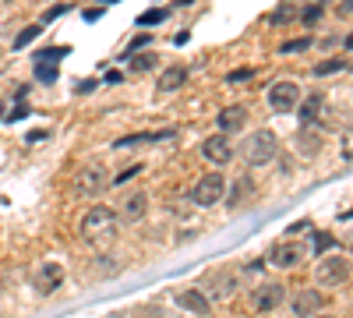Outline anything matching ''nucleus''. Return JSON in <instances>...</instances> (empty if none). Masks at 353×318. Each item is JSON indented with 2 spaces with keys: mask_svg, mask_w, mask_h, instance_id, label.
<instances>
[{
  "mask_svg": "<svg viewBox=\"0 0 353 318\" xmlns=\"http://www.w3.org/2000/svg\"><path fill=\"white\" fill-rule=\"evenodd\" d=\"M117 234V212L110 206H92L85 216H81V237L92 241V244H110Z\"/></svg>",
  "mask_w": 353,
  "mask_h": 318,
  "instance_id": "1",
  "label": "nucleus"
},
{
  "mask_svg": "<svg viewBox=\"0 0 353 318\" xmlns=\"http://www.w3.org/2000/svg\"><path fill=\"white\" fill-rule=\"evenodd\" d=\"M261 269H265V262H261V258H254V262H244V266H241V276L251 279V276H258Z\"/></svg>",
  "mask_w": 353,
  "mask_h": 318,
  "instance_id": "29",
  "label": "nucleus"
},
{
  "mask_svg": "<svg viewBox=\"0 0 353 318\" xmlns=\"http://www.w3.org/2000/svg\"><path fill=\"white\" fill-rule=\"evenodd\" d=\"M184 81H188V68H170L166 74H159V81H156V92H159V96L176 92Z\"/></svg>",
  "mask_w": 353,
  "mask_h": 318,
  "instance_id": "16",
  "label": "nucleus"
},
{
  "mask_svg": "<svg viewBox=\"0 0 353 318\" xmlns=\"http://www.w3.org/2000/svg\"><path fill=\"white\" fill-rule=\"evenodd\" d=\"M248 195H251V181H248V177H241L237 184H233V191L226 195V201H230V206H241V201H244Z\"/></svg>",
  "mask_w": 353,
  "mask_h": 318,
  "instance_id": "20",
  "label": "nucleus"
},
{
  "mask_svg": "<svg viewBox=\"0 0 353 318\" xmlns=\"http://www.w3.org/2000/svg\"><path fill=\"white\" fill-rule=\"evenodd\" d=\"M61 283H64V269L57 266V262H46L39 272H32V286H36V294H53Z\"/></svg>",
  "mask_w": 353,
  "mask_h": 318,
  "instance_id": "14",
  "label": "nucleus"
},
{
  "mask_svg": "<svg viewBox=\"0 0 353 318\" xmlns=\"http://www.w3.org/2000/svg\"><path fill=\"white\" fill-rule=\"evenodd\" d=\"M156 68H159V57L156 53H134L131 57V71H138V74L141 71H156Z\"/></svg>",
  "mask_w": 353,
  "mask_h": 318,
  "instance_id": "18",
  "label": "nucleus"
},
{
  "mask_svg": "<svg viewBox=\"0 0 353 318\" xmlns=\"http://www.w3.org/2000/svg\"><path fill=\"white\" fill-rule=\"evenodd\" d=\"M71 50L68 46H61V50H43V53H36V61H61V57H68Z\"/></svg>",
  "mask_w": 353,
  "mask_h": 318,
  "instance_id": "30",
  "label": "nucleus"
},
{
  "mask_svg": "<svg viewBox=\"0 0 353 318\" xmlns=\"http://www.w3.org/2000/svg\"><path fill=\"white\" fill-rule=\"evenodd\" d=\"M201 290L209 294V301H226L233 290H237V276H233V272H209Z\"/></svg>",
  "mask_w": 353,
  "mask_h": 318,
  "instance_id": "9",
  "label": "nucleus"
},
{
  "mask_svg": "<svg viewBox=\"0 0 353 318\" xmlns=\"http://www.w3.org/2000/svg\"><path fill=\"white\" fill-rule=\"evenodd\" d=\"M343 68H346V64H343L339 57H336V61H321V64L314 68V74H318V78H329V74H339Z\"/></svg>",
  "mask_w": 353,
  "mask_h": 318,
  "instance_id": "23",
  "label": "nucleus"
},
{
  "mask_svg": "<svg viewBox=\"0 0 353 318\" xmlns=\"http://www.w3.org/2000/svg\"><path fill=\"white\" fill-rule=\"evenodd\" d=\"M343 156H346V159H353V128H350V135H346V146H343Z\"/></svg>",
  "mask_w": 353,
  "mask_h": 318,
  "instance_id": "36",
  "label": "nucleus"
},
{
  "mask_svg": "<svg viewBox=\"0 0 353 318\" xmlns=\"http://www.w3.org/2000/svg\"><path fill=\"white\" fill-rule=\"evenodd\" d=\"M283 301H286V286H283V283H265V286H258V290L251 294L254 311H272V308H279Z\"/></svg>",
  "mask_w": 353,
  "mask_h": 318,
  "instance_id": "10",
  "label": "nucleus"
},
{
  "mask_svg": "<svg viewBox=\"0 0 353 318\" xmlns=\"http://www.w3.org/2000/svg\"><path fill=\"white\" fill-rule=\"evenodd\" d=\"M57 74H61V71H57L50 61H36V81H39V85H53Z\"/></svg>",
  "mask_w": 353,
  "mask_h": 318,
  "instance_id": "19",
  "label": "nucleus"
},
{
  "mask_svg": "<svg viewBox=\"0 0 353 318\" xmlns=\"http://www.w3.org/2000/svg\"><path fill=\"white\" fill-rule=\"evenodd\" d=\"M276 152H279V138H276V131H269V128H258V131L248 138V146H244V159H248L251 166H269V163L276 159Z\"/></svg>",
  "mask_w": 353,
  "mask_h": 318,
  "instance_id": "2",
  "label": "nucleus"
},
{
  "mask_svg": "<svg viewBox=\"0 0 353 318\" xmlns=\"http://www.w3.org/2000/svg\"><path fill=\"white\" fill-rule=\"evenodd\" d=\"M166 14H170L166 8H152V11H145V14L138 18V25H145V28H152V25H159V21H163Z\"/></svg>",
  "mask_w": 353,
  "mask_h": 318,
  "instance_id": "24",
  "label": "nucleus"
},
{
  "mask_svg": "<svg viewBox=\"0 0 353 318\" xmlns=\"http://www.w3.org/2000/svg\"><path fill=\"white\" fill-rule=\"evenodd\" d=\"M117 216H121L124 223H141L145 216H149V195H145L141 188L131 191V195L124 198V206H121V212H117Z\"/></svg>",
  "mask_w": 353,
  "mask_h": 318,
  "instance_id": "12",
  "label": "nucleus"
},
{
  "mask_svg": "<svg viewBox=\"0 0 353 318\" xmlns=\"http://www.w3.org/2000/svg\"><path fill=\"white\" fill-rule=\"evenodd\" d=\"M226 195V181H223V173H205V177H198V184L191 188V201L201 209H209L216 206V201H223Z\"/></svg>",
  "mask_w": 353,
  "mask_h": 318,
  "instance_id": "4",
  "label": "nucleus"
},
{
  "mask_svg": "<svg viewBox=\"0 0 353 318\" xmlns=\"http://www.w3.org/2000/svg\"><path fill=\"white\" fill-rule=\"evenodd\" d=\"M106 81L117 85V81H124V74H121V71H106Z\"/></svg>",
  "mask_w": 353,
  "mask_h": 318,
  "instance_id": "37",
  "label": "nucleus"
},
{
  "mask_svg": "<svg viewBox=\"0 0 353 318\" xmlns=\"http://www.w3.org/2000/svg\"><path fill=\"white\" fill-rule=\"evenodd\" d=\"M339 14H353V0H346V4H339Z\"/></svg>",
  "mask_w": 353,
  "mask_h": 318,
  "instance_id": "38",
  "label": "nucleus"
},
{
  "mask_svg": "<svg viewBox=\"0 0 353 318\" xmlns=\"http://www.w3.org/2000/svg\"><path fill=\"white\" fill-rule=\"evenodd\" d=\"M141 46H149V36H145V32H141V36H138V39H134L131 46H128V57H134V53H138Z\"/></svg>",
  "mask_w": 353,
  "mask_h": 318,
  "instance_id": "35",
  "label": "nucleus"
},
{
  "mask_svg": "<svg viewBox=\"0 0 353 318\" xmlns=\"http://www.w3.org/2000/svg\"><path fill=\"white\" fill-rule=\"evenodd\" d=\"M304 255H307V248H304L301 241H279V244H272V251H269V262H272L276 269H293V266L304 262Z\"/></svg>",
  "mask_w": 353,
  "mask_h": 318,
  "instance_id": "7",
  "label": "nucleus"
},
{
  "mask_svg": "<svg viewBox=\"0 0 353 318\" xmlns=\"http://www.w3.org/2000/svg\"><path fill=\"white\" fill-rule=\"evenodd\" d=\"M318 18H321V4H311V8L301 11V21H304V25H314Z\"/></svg>",
  "mask_w": 353,
  "mask_h": 318,
  "instance_id": "31",
  "label": "nucleus"
},
{
  "mask_svg": "<svg viewBox=\"0 0 353 318\" xmlns=\"http://www.w3.org/2000/svg\"><path fill=\"white\" fill-rule=\"evenodd\" d=\"M71 11V4H53L46 14H43V21H57V18H61V14H68Z\"/></svg>",
  "mask_w": 353,
  "mask_h": 318,
  "instance_id": "32",
  "label": "nucleus"
},
{
  "mask_svg": "<svg viewBox=\"0 0 353 318\" xmlns=\"http://www.w3.org/2000/svg\"><path fill=\"white\" fill-rule=\"evenodd\" d=\"M251 78H254V68H237L233 74H226V85H244Z\"/></svg>",
  "mask_w": 353,
  "mask_h": 318,
  "instance_id": "26",
  "label": "nucleus"
},
{
  "mask_svg": "<svg viewBox=\"0 0 353 318\" xmlns=\"http://www.w3.org/2000/svg\"><path fill=\"white\" fill-rule=\"evenodd\" d=\"M332 244H336V241H332V237H329V234H318V237H314V244H311V248H314V251H318V255H321V251H329V248H332Z\"/></svg>",
  "mask_w": 353,
  "mask_h": 318,
  "instance_id": "33",
  "label": "nucleus"
},
{
  "mask_svg": "<svg viewBox=\"0 0 353 318\" xmlns=\"http://www.w3.org/2000/svg\"><path fill=\"white\" fill-rule=\"evenodd\" d=\"M110 188V170H106V163H99V159H88L85 166H81V173H78V191L81 195H103Z\"/></svg>",
  "mask_w": 353,
  "mask_h": 318,
  "instance_id": "5",
  "label": "nucleus"
},
{
  "mask_svg": "<svg viewBox=\"0 0 353 318\" xmlns=\"http://www.w3.org/2000/svg\"><path fill=\"white\" fill-rule=\"evenodd\" d=\"M0 117H4V99H0Z\"/></svg>",
  "mask_w": 353,
  "mask_h": 318,
  "instance_id": "41",
  "label": "nucleus"
},
{
  "mask_svg": "<svg viewBox=\"0 0 353 318\" xmlns=\"http://www.w3.org/2000/svg\"><path fill=\"white\" fill-rule=\"evenodd\" d=\"M145 141H152V135H128V138H117L113 141V149H131V146H145Z\"/></svg>",
  "mask_w": 353,
  "mask_h": 318,
  "instance_id": "22",
  "label": "nucleus"
},
{
  "mask_svg": "<svg viewBox=\"0 0 353 318\" xmlns=\"http://www.w3.org/2000/svg\"><path fill=\"white\" fill-rule=\"evenodd\" d=\"M329 301L325 297H321V290H301L297 297H293V315H297V318H314L321 308H325Z\"/></svg>",
  "mask_w": 353,
  "mask_h": 318,
  "instance_id": "13",
  "label": "nucleus"
},
{
  "mask_svg": "<svg viewBox=\"0 0 353 318\" xmlns=\"http://www.w3.org/2000/svg\"><path fill=\"white\" fill-rule=\"evenodd\" d=\"M297 146H301V152H318L321 138H318V135H307V128H304V131H301V138H297Z\"/></svg>",
  "mask_w": 353,
  "mask_h": 318,
  "instance_id": "25",
  "label": "nucleus"
},
{
  "mask_svg": "<svg viewBox=\"0 0 353 318\" xmlns=\"http://www.w3.org/2000/svg\"><path fill=\"white\" fill-rule=\"evenodd\" d=\"M301 121H304V128L311 124V121H318V113H321V96H311V99H301Z\"/></svg>",
  "mask_w": 353,
  "mask_h": 318,
  "instance_id": "17",
  "label": "nucleus"
},
{
  "mask_svg": "<svg viewBox=\"0 0 353 318\" xmlns=\"http://www.w3.org/2000/svg\"><path fill=\"white\" fill-rule=\"evenodd\" d=\"M103 4H113V0H103Z\"/></svg>",
  "mask_w": 353,
  "mask_h": 318,
  "instance_id": "44",
  "label": "nucleus"
},
{
  "mask_svg": "<svg viewBox=\"0 0 353 318\" xmlns=\"http://www.w3.org/2000/svg\"><path fill=\"white\" fill-rule=\"evenodd\" d=\"M39 28H43V25H28V28H21L18 39H14V50H28V43L39 36Z\"/></svg>",
  "mask_w": 353,
  "mask_h": 318,
  "instance_id": "21",
  "label": "nucleus"
},
{
  "mask_svg": "<svg viewBox=\"0 0 353 318\" xmlns=\"http://www.w3.org/2000/svg\"><path fill=\"white\" fill-rule=\"evenodd\" d=\"M176 4H191V0H176Z\"/></svg>",
  "mask_w": 353,
  "mask_h": 318,
  "instance_id": "42",
  "label": "nucleus"
},
{
  "mask_svg": "<svg viewBox=\"0 0 353 318\" xmlns=\"http://www.w3.org/2000/svg\"><path fill=\"white\" fill-rule=\"evenodd\" d=\"M301 85L297 81H276L272 89H269V106L276 110V113H293L301 106Z\"/></svg>",
  "mask_w": 353,
  "mask_h": 318,
  "instance_id": "6",
  "label": "nucleus"
},
{
  "mask_svg": "<svg viewBox=\"0 0 353 318\" xmlns=\"http://www.w3.org/2000/svg\"><path fill=\"white\" fill-rule=\"evenodd\" d=\"M176 304H181L184 311H191V315H198V318H205L212 311V301H209V294H205L201 286H188V290H181L176 294Z\"/></svg>",
  "mask_w": 353,
  "mask_h": 318,
  "instance_id": "11",
  "label": "nucleus"
},
{
  "mask_svg": "<svg viewBox=\"0 0 353 318\" xmlns=\"http://www.w3.org/2000/svg\"><path fill=\"white\" fill-rule=\"evenodd\" d=\"M350 272H353V262H350V258L329 255V258H321V262H318L314 279H318L321 286H343V283L350 279Z\"/></svg>",
  "mask_w": 353,
  "mask_h": 318,
  "instance_id": "3",
  "label": "nucleus"
},
{
  "mask_svg": "<svg viewBox=\"0 0 353 318\" xmlns=\"http://www.w3.org/2000/svg\"><path fill=\"white\" fill-rule=\"evenodd\" d=\"M307 46H311V36H304V39H290V43L279 46V53H301V50H307Z\"/></svg>",
  "mask_w": 353,
  "mask_h": 318,
  "instance_id": "28",
  "label": "nucleus"
},
{
  "mask_svg": "<svg viewBox=\"0 0 353 318\" xmlns=\"http://www.w3.org/2000/svg\"><path fill=\"white\" fill-rule=\"evenodd\" d=\"M346 50H353V36H346Z\"/></svg>",
  "mask_w": 353,
  "mask_h": 318,
  "instance_id": "39",
  "label": "nucleus"
},
{
  "mask_svg": "<svg viewBox=\"0 0 353 318\" xmlns=\"http://www.w3.org/2000/svg\"><path fill=\"white\" fill-rule=\"evenodd\" d=\"M314 318H329V315H314Z\"/></svg>",
  "mask_w": 353,
  "mask_h": 318,
  "instance_id": "43",
  "label": "nucleus"
},
{
  "mask_svg": "<svg viewBox=\"0 0 353 318\" xmlns=\"http://www.w3.org/2000/svg\"><path fill=\"white\" fill-rule=\"evenodd\" d=\"M138 170H141V166H128L124 173H117V177H113V184H124V181H131L134 173H138Z\"/></svg>",
  "mask_w": 353,
  "mask_h": 318,
  "instance_id": "34",
  "label": "nucleus"
},
{
  "mask_svg": "<svg viewBox=\"0 0 353 318\" xmlns=\"http://www.w3.org/2000/svg\"><path fill=\"white\" fill-rule=\"evenodd\" d=\"M343 219H353V209H350V212H343Z\"/></svg>",
  "mask_w": 353,
  "mask_h": 318,
  "instance_id": "40",
  "label": "nucleus"
},
{
  "mask_svg": "<svg viewBox=\"0 0 353 318\" xmlns=\"http://www.w3.org/2000/svg\"><path fill=\"white\" fill-rule=\"evenodd\" d=\"M201 156L209 159L212 166H226L233 159V146H230V138L226 135H209L201 141Z\"/></svg>",
  "mask_w": 353,
  "mask_h": 318,
  "instance_id": "8",
  "label": "nucleus"
},
{
  "mask_svg": "<svg viewBox=\"0 0 353 318\" xmlns=\"http://www.w3.org/2000/svg\"><path fill=\"white\" fill-rule=\"evenodd\" d=\"M269 21H272V25H286V21H293V8H290V4L276 8V11L269 14Z\"/></svg>",
  "mask_w": 353,
  "mask_h": 318,
  "instance_id": "27",
  "label": "nucleus"
},
{
  "mask_svg": "<svg viewBox=\"0 0 353 318\" xmlns=\"http://www.w3.org/2000/svg\"><path fill=\"white\" fill-rule=\"evenodd\" d=\"M216 124H219L223 135H237V131H244V124H248V110H244V106H226V110H219Z\"/></svg>",
  "mask_w": 353,
  "mask_h": 318,
  "instance_id": "15",
  "label": "nucleus"
}]
</instances>
